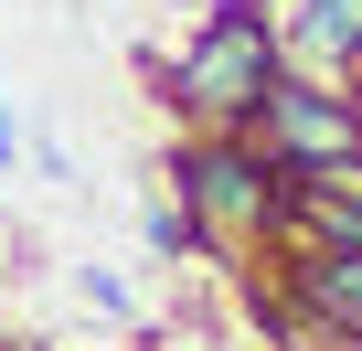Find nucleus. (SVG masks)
I'll return each mask as SVG.
<instances>
[{
	"label": "nucleus",
	"instance_id": "0eeeda50",
	"mask_svg": "<svg viewBox=\"0 0 362 351\" xmlns=\"http://www.w3.org/2000/svg\"><path fill=\"white\" fill-rule=\"evenodd\" d=\"M75 298H86L96 319H139V298H128V277H117V266H75Z\"/></svg>",
	"mask_w": 362,
	"mask_h": 351
},
{
	"label": "nucleus",
	"instance_id": "39448f33",
	"mask_svg": "<svg viewBox=\"0 0 362 351\" xmlns=\"http://www.w3.org/2000/svg\"><path fill=\"white\" fill-rule=\"evenodd\" d=\"M288 298L330 330V351H362V266L351 256H298L288 266Z\"/></svg>",
	"mask_w": 362,
	"mask_h": 351
},
{
	"label": "nucleus",
	"instance_id": "7ed1b4c3",
	"mask_svg": "<svg viewBox=\"0 0 362 351\" xmlns=\"http://www.w3.org/2000/svg\"><path fill=\"white\" fill-rule=\"evenodd\" d=\"M170 182H181V213H192L203 256H245V245H267L288 224V182H277L245 138H181Z\"/></svg>",
	"mask_w": 362,
	"mask_h": 351
},
{
	"label": "nucleus",
	"instance_id": "f257e3e1",
	"mask_svg": "<svg viewBox=\"0 0 362 351\" xmlns=\"http://www.w3.org/2000/svg\"><path fill=\"white\" fill-rule=\"evenodd\" d=\"M277 75H288V54H277L256 0H214V11L181 32V54L160 64V85H170V107H181L192 138H245Z\"/></svg>",
	"mask_w": 362,
	"mask_h": 351
},
{
	"label": "nucleus",
	"instance_id": "423d86ee",
	"mask_svg": "<svg viewBox=\"0 0 362 351\" xmlns=\"http://www.w3.org/2000/svg\"><path fill=\"white\" fill-rule=\"evenodd\" d=\"M139 234H149V256H170V266H181V256H203V234H192V213H181V203H149Z\"/></svg>",
	"mask_w": 362,
	"mask_h": 351
},
{
	"label": "nucleus",
	"instance_id": "f03ea898",
	"mask_svg": "<svg viewBox=\"0 0 362 351\" xmlns=\"http://www.w3.org/2000/svg\"><path fill=\"white\" fill-rule=\"evenodd\" d=\"M245 149L277 170L288 192L309 182H341V170H362V85H330V75H277Z\"/></svg>",
	"mask_w": 362,
	"mask_h": 351
},
{
	"label": "nucleus",
	"instance_id": "6e6552de",
	"mask_svg": "<svg viewBox=\"0 0 362 351\" xmlns=\"http://www.w3.org/2000/svg\"><path fill=\"white\" fill-rule=\"evenodd\" d=\"M22 160V128H11V96H0V170Z\"/></svg>",
	"mask_w": 362,
	"mask_h": 351
},
{
	"label": "nucleus",
	"instance_id": "20e7f679",
	"mask_svg": "<svg viewBox=\"0 0 362 351\" xmlns=\"http://www.w3.org/2000/svg\"><path fill=\"white\" fill-rule=\"evenodd\" d=\"M288 75H330V85H362V0H277L267 11Z\"/></svg>",
	"mask_w": 362,
	"mask_h": 351
}]
</instances>
